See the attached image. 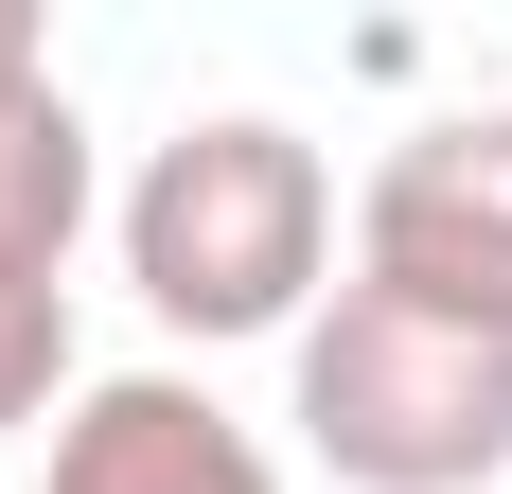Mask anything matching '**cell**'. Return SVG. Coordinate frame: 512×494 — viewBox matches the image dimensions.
<instances>
[{"label": "cell", "instance_id": "6da1fadb", "mask_svg": "<svg viewBox=\"0 0 512 494\" xmlns=\"http://www.w3.org/2000/svg\"><path fill=\"white\" fill-rule=\"evenodd\" d=\"M106 247H124L142 318L195 336V353L301 336L318 300H336V159H318L283 106H195V124L142 142V177L106 195Z\"/></svg>", "mask_w": 512, "mask_h": 494}, {"label": "cell", "instance_id": "7a4b0ae2", "mask_svg": "<svg viewBox=\"0 0 512 494\" xmlns=\"http://www.w3.org/2000/svg\"><path fill=\"white\" fill-rule=\"evenodd\" d=\"M283 424L336 494H495L512 477V336L336 283L283 336Z\"/></svg>", "mask_w": 512, "mask_h": 494}, {"label": "cell", "instance_id": "3957f363", "mask_svg": "<svg viewBox=\"0 0 512 494\" xmlns=\"http://www.w3.org/2000/svg\"><path fill=\"white\" fill-rule=\"evenodd\" d=\"M354 283L512 336V106H442L354 177Z\"/></svg>", "mask_w": 512, "mask_h": 494}, {"label": "cell", "instance_id": "277c9868", "mask_svg": "<svg viewBox=\"0 0 512 494\" xmlns=\"http://www.w3.org/2000/svg\"><path fill=\"white\" fill-rule=\"evenodd\" d=\"M53 494H283V459L195 371H89L53 424Z\"/></svg>", "mask_w": 512, "mask_h": 494}, {"label": "cell", "instance_id": "5b68a950", "mask_svg": "<svg viewBox=\"0 0 512 494\" xmlns=\"http://www.w3.org/2000/svg\"><path fill=\"white\" fill-rule=\"evenodd\" d=\"M89 212H106L89 106L53 89V71H18V89H0V265H36V283H71V247H89Z\"/></svg>", "mask_w": 512, "mask_h": 494}, {"label": "cell", "instance_id": "8992f818", "mask_svg": "<svg viewBox=\"0 0 512 494\" xmlns=\"http://www.w3.org/2000/svg\"><path fill=\"white\" fill-rule=\"evenodd\" d=\"M71 389H89V353H71V283L0 265V442H53Z\"/></svg>", "mask_w": 512, "mask_h": 494}, {"label": "cell", "instance_id": "52a82bcc", "mask_svg": "<svg viewBox=\"0 0 512 494\" xmlns=\"http://www.w3.org/2000/svg\"><path fill=\"white\" fill-rule=\"evenodd\" d=\"M18 71H53V36L18 18V0H0V89H18Z\"/></svg>", "mask_w": 512, "mask_h": 494}]
</instances>
